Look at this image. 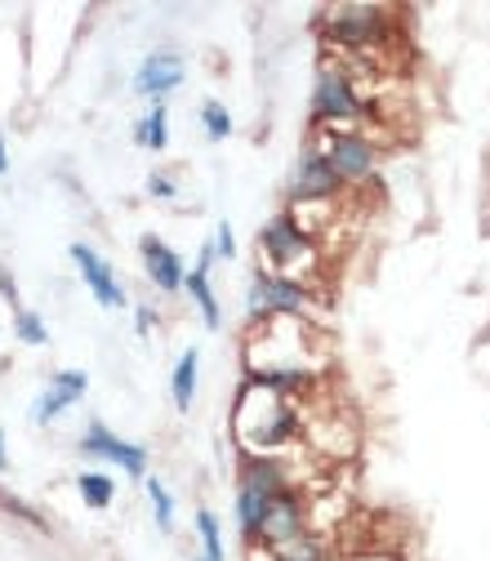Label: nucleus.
Instances as JSON below:
<instances>
[{
	"label": "nucleus",
	"instance_id": "nucleus-1",
	"mask_svg": "<svg viewBox=\"0 0 490 561\" xmlns=\"http://www.w3.org/2000/svg\"><path fill=\"white\" fill-rule=\"evenodd\" d=\"M321 375V334L317 321L299 317H263L250 321L246 339V379L304 392Z\"/></svg>",
	"mask_w": 490,
	"mask_h": 561
},
{
	"label": "nucleus",
	"instance_id": "nucleus-2",
	"mask_svg": "<svg viewBox=\"0 0 490 561\" xmlns=\"http://www.w3.org/2000/svg\"><path fill=\"white\" fill-rule=\"evenodd\" d=\"M308 392V388H304ZM304 392H286L259 379H246L232 405V433L241 455H286L304 433Z\"/></svg>",
	"mask_w": 490,
	"mask_h": 561
},
{
	"label": "nucleus",
	"instance_id": "nucleus-3",
	"mask_svg": "<svg viewBox=\"0 0 490 561\" xmlns=\"http://www.w3.org/2000/svg\"><path fill=\"white\" fill-rule=\"evenodd\" d=\"M321 267H326L321 245L312 237H304L290 215H276L259 232V272H272V276H282V280H295V286L317 290Z\"/></svg>",
	"mask_w": 490,
	"mask_h": 561
},
{
	"label": "nucleus",
	"instance_id": "nucleus-4",
	"mask_svg": "<svg viewBox=\"0 0 490 561\" xmlns=\"http://www.w3.org/2000/svg\"><path fill=\"white\" fill-rule=\"evenodd\" d=\"M312 312H317V290L295 286V280H282V276L254 267V276H250V321H263V317L312 321Z\"/></svg>",
	"mask_w": 490,
	"mask_h": 561
},
{
	"label": "nucleus",
	"instance_id": "nucleus-5",
	"mask_svg": "<svg viewBox=\"0 0 490 561\" xmlns=\"http://www.w3.org/2000/svg\"><path fill=\"white\" fill-rule=\"evenodd\" d=\"M317 152L330 161V170H334L347 187L375 179V165H379V148L371 144L366 134H321Z\"/></svg>",
	"mask_w": 490,
	"mask_h": 561
},
{
	"label": "nucleus",
	"instance_id": "nucleus-6",
	"mask_svg": "<svg viewBox=\"0 0 490 561\" xmlns=\"http://www.w3.org/2000/svg\"><path fill=\"white\" fill-rule=\"evenodd\" d=\"M299 539H308V504H304L299 490H290V495H282L267 508V517H263V526H259V535L250 543H259L267 552H282V548H290Z\"/></svg>",
	"mask_w": 490,
	"mask_h": 561
},
{
	"label": "nucleus",
	"instance_id": "nucleus-7",
	"mask_svg": "<svg viewBox=\"0 0 490 561\" xmlns=\"http://www.w3.org/2000/svg\"><path fill=\"white\" fill-rule=\"evenodd\" d=\"M81 455H90V459H103V463H116L121 472H129L134 481H148V450L144 446H134V442H125V437H116L103 419H94V424L86 428V437H81Z\"/></svg>",
	"mask_w": 490,
	"mask_h": 561
},
{
	"label": "nucleus",
	"instance_id": "nucleus-8",
	"mask_svg": "<svg viewBox=\"0 0 490 561\" xmlns=\"http://www.w3.org/2000/svg\"><path fill=\"white\" fill-rule=\"evenodd\" d=\"M347 192V183L330 170V161L317 152V148H308L304 157H299V165H295V187H290V196L295 201H334V196H343Z\"/></svg>",
	"mask_w": 490,
	"mask_h": 561
},
{
	"label": "nucleus",
	"instance_id": "nucleus-9",
	"mask_svg": "<svg viewBox=\"0 0 490 561\" xmlns=\"http://www.w3.org/2000/svg\"><path fill=\"white\" fill-rule=\"evenodd\" d=\"M72 263H77L86 290L94 295L99 308H125V290H121V280L103 254H94L90 245H72Z\"/></svg>",
	"mask_w": 490,
	"mask_h": 561
},
{
	"label": "nucleus",
	"instance_id": "nucleus-10",
	"mask_svg": "<svg viewBox=\"0 0 490 561\" xmlns=\"http://www.w3.org/2000/svg\"><path fill=\"white\" fill-rule=\"evenodd\" d=\"M86 388H90V379H86V370H58L49 383H45V392H41V401L32 405V419L41 428H49L58 414H67L81 397H86Z\"/></svg>",
	"mask_w": 490,
	"mask_h": 561
},
{
	"label": "nucleus",
	"instance_id": "nucleus-11",
	"mask_svg": "<svg viewBox=\"0 0 490 561\" xmlns=\"http://www.w3.org/2000/svg\"><path fill=\"white\" fill-rule=\"evenodd\" d=\"M138 259H144L148 280H152L157 290H166V295L183 290L187 267H183V259H179V250H174V245H166L161 237H144V241H138Z\"/></svg>",
	"mask_w": 490,
	"mask_h": 561
},
{
	"label": "nucleus",
	"instance_id": "nucleus-12",
	"mask_svg": "<svg viewBox=\"0 0 490 561\" xmlns=\"http://www.w3.org/2000/svg\"><path fill=\"white\" fill-rule=\"evenodd\" d=\"M183 77H187V67H183V58L179 54H148L144 62H138V72H134V90L144 94V99H166L174 85H183Z\"/></svg>",
	"mask_w": 490,
	"mask_h": 561
},
{
	"label": "nucleus",
	"instance_id": "nucleus-13",
	"mask_svg": "<svg viewBox=\"0 0 490 561\" xmlns=\"http://www.w3.org/2000/svg\"><path fill=\"white\" fill-rule=\"evenodd\" d=\"M215 245H201V254H196V267H187V280H183V290L196 299V308H201V321L209 325V330H219L224 325V312H219V295H215V286H209V267H215Z\"/></svg>",
	"mask_w": 490,
	"mask_h": 561
},
{
	"label": "nucleus",
	"instance_id": "nucleus-14",
	"mask_svg": "<svg viewBox=\"0 0 490 561\" xmlns=\"http://www.w3.org/2000/svg\"><path fill=\"white\" fill-rule=\"evenodd\" d=\"M196 375H201V357H196V347H187V353L174 362V370H170V397H174L179 410H192V401H196Z\"/></svg>",
	"mask_w": 490,
	"mask_h": 561
},
{
	"label": "nucleus",
	"instance_id": "nucleus-15",
	"mask_svg": "<svg viewBox=\"0 0 490 561\" xmlns=\"http://www.w3.org/2000/svg\"><path fill=\"white\" fill-rule=\"evenodd\" d=\"M134 144L148 148V152H166V148H170V116H166L161 103L134 125Z\"/></svg>",
	"mask_w": 490,
	"mask_h": 561
},
{
	"label": "nucleus",
	"instance_id": "nucleus-16",
	"mask_svg": "<svg viewBox=\"0 0 490 561\" xmlns=\"http://www.w3.org/2000/svg\"><path fill=\"white\" fill-rule=\"evenodd\" d=\"M77 490H81V500H86V508H112V500H116V481H112V472H81L77 477Z\"/></svg>",
	"mask_w": 490,
	"mask_h": 561
},
{
	"label": "nucleus",
	"instance_id": "nucleus-17",
	"mask_svg": "<svg viewBox=\"0 0 490 561\" xmlns=\"http://www.w3.org/2000/svg\"><path fill=\"white\" fill-rule=\"evenodd\" d=\"M196 535H201V561H224V530L209 508L196 513Z\"/></svg>",
	"mask_w": 490,
	"mask_h": 561
},
{
	"label": "nucleus",
	"instance_id": "nucleus-18",
	"mask_svg": "<svg viewBox=\"0 0 490 561\" xmlns=\"http://www.w3.org/2000/svg\"><path fill=\"white\" fill-rule=\"evenodd\" d=\"M201 129H205L209 144H224V138L232 134V112L219 99H205L201 103Z\"/></svg>",
	"mask_w": 490,
	"mask_h": 561
},
{
	"label": "nucleus",
	"instance_id": "nucleus-19",
	"mask_svg": "<svg viewBox=\"0 0 490 561\" xmlns=\"http://www.w3.org/2000/svg\"><path fill=\"white\" fill-rule=\"evenodd\" d=\"M144 490H148V500H152V513H157V526L170 535L174 530V500H170V490H166V481L161 477H148L144 481Z\"/></svg>",
	"mask_w": 490,
	"mask_h": 561
},
{
	"label": "nucleus",
	"instance_id": "nucleus-20",
	"mask_svg": "<svg viewBox=\"0 0 490 561\" xmlns=\"http://www.w3.org/2000/svg\"><path fill=\"white\" fill-rule=\"evenodd\" d=\"M14 330H19V343H27V347H45V343H49V330H45V321H41L36 312H27V308H19V317H14Z\"/></svg>",
	"mask_w": 490,
	"mask_h": 561
},
{
	"label": "nucleus",
	"instance_id": "nucleus-21",
	"mask_svg": "<svg viewBox=\"0 0 490 561\" xmlns=\"http://www.w3.org/2000/svg\"><path fill=\"white\" fill-rule=\"evenodd\" d=\"M215 254H219V259H237V232H232L228 219L215 228Z\"/></svg>",
	"mask_w": 490,
	"mask_h": 561
},
{
	"label": "nucleus",
	"instance_id": "nucleus-22",
	"mask_svg": "<svg viewBox=\"0 0 490 561\" xmlns=\"http://www.w3.org/2000/svg\"><path fill=\"white\" fill-rule=\"evenodd\" d=\"M148 192H152L157 201H174V196H179L174 179H166V174H152V179H148Z\"/></svg>",
	"mask_w": 490,
	"mask_h": 561
},
{
	"label": "nucleus",
	"instance_id": "nucleus-23",
	"mask_svg": "<svg viewBox=\"0 0 490 561\" xmlns=\"http://www.w3.org/2000/svg\"><path fill=\"white\" fill-rule=\"evenodd\" d=\"M134 325L144 330V334H148V330L157 325V317H152V308H148V304H138V317H134Z\"/></svg>",
	"mask_w": 490,
	"mask_h": 561
},
{
	"label": "nucleus",
	"instance_id": "nucleus-24",
	"mask_svg": "<svg viewBox=\"0 0 490 561\" xmlns=\"http://www.w3.org/2000/svg\"><path fill=\"white\" fill-rule=\"evenodd\" d=\"M10 170V148H5V129H0V174Z\"/></svg>",
	"mask_w": 490,
	"mask_h": 561
},
{
	"label": "nucleus",
	"instance_id": "nucleus-25",
	"mask_svg": "<svg viewBox=\"0 0 490 561\" xmlns=\"http://www.w3.org/2000/svg\"><path fill=\"white\" fill-rule=\"evenodd\" d=\"M10 468V455H5V428H0V472Z\"/></svg>",
	"mask_w": 490,
	"mask_h": 561
},
{
	"label": "nucleus",
	"instance_id": "nucleus-26",
	"mask_svg": "<svg viewBox=\"0 0 490 561\" xmlns=\"http://www.w3.org/2000/svg\"><path fill=\"white\" fill-rule=\"evenodd\" d=\"M196 561H201V557H196Z\"/></svg>",
	"mask_w": 490,
	"mask_h": 561
}]
</instances>
